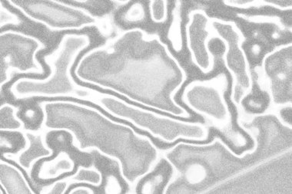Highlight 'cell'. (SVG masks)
I'll list each match as a JSON object with an SVG mask.
<instances>
[{
    "label": "cell",
    "mask_w": 292,
    "mask_h": 194,
    "mask_svg": "<svg viewBox=\"0 0 292 194\" xmlns=\"http://www.w3.org/2000/svg\"><path fill=\"white\" fill-rule=\"evenodd\" d=\"M205 170L202 166H193L189 171V180L191 183H197L202 181L205 177Z\"/></svg>",
    "instance_id": "7"
},
{
    "label": "cell",
    "mask_w": 292,
    "mask_h": 194,
    "mask_svg": "<svg viewBox=\"0 0 292 194\" xmlns=\"http://www.w3.org/2000/svg\"><path fill=\"white\" fill-rule=\"evenodd\" d=\"M261 51H262V48L259 46V45H254L251 48V52L254 54V55H259L260 54Z\"/></svg>",
    "instance_id": "8"
},
{
    "label": "cell",
    "mask_w": 292,
    "mask_h": 194,
    "mask_svg": "<svg viewBox=\"0 0 292 194\" xmlns=\"http://www.w3.org/2000/svg\"><path fill=\"white\" fill-rule=\"evenodd\" d=\"M144 17H145L144 8L139 3L132 6L125 15V19L129 22H141L144 20Z\"/></svg>",
    "instance_id": "6"
},
{
    "label": "cell",
    "mask_w": 292,
    "mask_h": 194,
    "mask_svg": "<svg viewBox=\"0 0 292 194\" xmlns=\"http://www.w3.org/2000/svg\"><path fill=\"white\" fill-rule=\"evenodd\" d=\"M167 2L152 1L150 2V13L152 19L156 22H162L167 18Z\"/></svg>",
    "instance_id": "4"
},
{
    "label": "cell",
    "mask_w": 292,
    "mask_h": 194,
    "mask_svg": "<svg viewBox=\"0 0 292 194\" xmlns=\"http://www.w3.org/2000/svg\"><path fill=\"white\" fill-rule=\"evenodd\" d=\"M27 136L31 141V147L27 151L22 153L19 158V161L22 165L28 168L30 165L31 161L36 159L41 155L50 154V151L43 147L40 136H35L31 134H27Z\"/></svg>",
    "instance_id": "2"
},
{
    "label": "cell",
    "mask_w": 292,
    "mask_h": 194,
    "mask_svg": "<svg viewBox=\"0 0 292 194\" xmlns=\"http://www.w3.org/2000/svg\"><path fill=\"white\" fill-rule=\"evenodd\" d=\"M225 4L231 6L233 7H239V8H248L250 7H261V6H272L275 8L280 9V10H287L291 9V7H283V6L278 5V4H275L274 2H266V1H225Z\"/></svg>",
    "instance_id": "5"
},
{
    "label": "cell",
    "mask_w": 292,
    "mask_h": 194,
    "mask_svg": "<svg viewBox=\"0 0 292 194\" xmlns=\"http://www.w3.org/2000/svg\"><path fill=\"white\" fill-rule=\"evenodd\" d=\"M26 140L22 134L16 131H1V149L2 153H16L25 148Z\"/></svg>",
    "instance_id": "1"
},
{
    "label": "cell",
    "mask_w": 292,
    "mask_h": 194,
    "mask_svg": "<svg viewBox=\"0 0 292 194\" xmlns=\"http://www.w3.org/2000/svg\"><path fill=\"white\" fill-rule=\"evenodd\" d=\"M18 114L20 116L24 125L28 129L37 130L40 128L43 122V110L40 106L27 107L22 110Z\"/></svg>",
    "instance_id": "3"
}]
</instances>
